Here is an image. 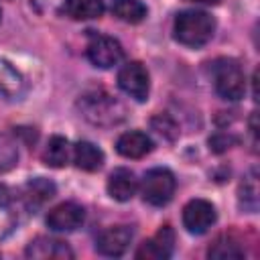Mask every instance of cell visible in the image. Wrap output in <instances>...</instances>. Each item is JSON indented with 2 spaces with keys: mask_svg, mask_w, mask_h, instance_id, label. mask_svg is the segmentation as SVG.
I'll list each match as a JSON object with an SVG mask.
<instances>
[{
  "mask_svg": "<svg viewBox=\"0 0 260 260\" xmlns=\"http://www.w3.org/2000/svg\"><path fill=\"white\" fill-rule=\"evenodd\" d=\"M77 108L81 116L95 126H114L126 118V106L104 89L83 93L77 102Z\"/></svg>",
  "mask_w": 260,
  "mask_h": 260,
  "instance_id": "6da1fadb",
  "label": "cell"
},
{
  "mask_svg": "<svg viewBox=\"0 0 260 260\" xmlns=\"http://www.w3.org/2000/svg\"><path fill=\"white\" fill-rule=\"evenodd\" d=\"M175 39L191 49L207 45L215 32V18L203 10H183L175 18Z\"/></svg>",
  "mask_w": 260,
  "mask_h": 260,
  "instance_id": "7a4b0ae2",
  "label": "cell"
},
{
  "mask_svg": "<svg viewBox=\"0 0 260 260\" xmlns=\"http://www.w3.org/2000/svg\"><path fill=\"white\" fill-rule=\"evenodd\" d=\"M213 87L219 98L236 102L246 93V77L238 61L219 59L213 63Z\"/></svg>",
  "mask_w": 260,
  "mask_h": 260,
  "instance_id": "3957f363",
  "label": "cell"
},
{
  "mask_svg": "<svg viewBox=\"0 0 260 260\" xmlns=\"http://www.w3.org/2000/svg\"><path fill=\"white\" fill-rule=\"evenodd\" d=\"M175 187H177L175 175L162 167L146 171L142 177V183H140V191H142L144 201L150 205H156V207L167 205L173 199Z\"/></svg>",
  "mask_w": 260,
  "mask_h": 260,
  "instance_id": "277c9868",
  "label": "cell"
},
{
  "mask_svg": "<svg viewBox=\"0 0 260 260\" xmlns=\"http://www.w3.org/2000/svg\"><path fill=\"white\" fill-rule=\"evenodd\" d=\"M85 55H87V59H89L95 67H100V69H110V67L118 65V63L124 59V49H122V45H120L114 37L91 32V35H89V41H87Z\"/></svg>",
  "mask_w": 260,
  "mask_h": 260,
  "instance_id": "5b68a950",
  "label": "cell"
},
{
  "mask_svg": "<svg viewBox=\"0 0 260 260\" xmlns=\"http://www.w3.org/2000/svg\"><path fill=\"white\" fill-rule=\"evenodd\" d=\"M118 85L120 89L134 98L136 102H144L148 100V91H150V77L146 67L140 61H130L126 63L120 71H118Z\"/></svg>",
  "mask_w": 260,
  "mask_h": 260,
  "instance_id": "8992f818",
  "label": "cell"
},
{
  "mask_svg": "<svg viewBox=\"0 0 260 260\" xmlns=\"http://www.w3.org/2000/svg\"><path fill=\"white\" fill-rule=\"evenodd\" d=\"M215 207L205 199H191L183 207V225L191 234H205L215 223Z\"/></svg>",
  "mask_w": 260,
  "mask_h": 260,
  "instance_id": "52a82bcc",
  "label": "cell"
},
{
  "mask_svg": "<svg viewBox=\"0 0 260 260\" xmlns=\"http://www.w3.org/2000/svg\"><path fill=\"white\" fill-rule=\"evenodd\" d=\"M175 248V232L171 225H162L152 238L142 242L136 250V260H167Z\"/></svg>",
  "mask_w": 260,
  "mask_h": 260,
  "instance_id": "ba28073f",
  "label": "cell"
},
{
  "mask_svg": "<svg viewBox=\"0 0 260 260\" xmlns=\"http://www.w3.org/2000/svg\"><path fill=\"white\" fill-rule=\"evenodd\" d=\"M85 211L81 205L73 203V201H65L55 205L49 213H47V225L53 232H73L83 223Z\"/></svg>",
  "mask_w": 260,
  "mask_h": 260,
  "instance_id": "9c48e42d",
  "label": "cell"
},
{
  "mask_svg": "<svg viewBox=\"0 0 260 260\" xmlns=\"http://www.w3.org/2000/svg\"><path fill=\"white\" fill-rule=\"evenodd\" d=\"M132 242V230L128 225H112L104 230L95 240V250L102 256H122Z\"/></svg>",
  "mask_w": 260,
  "mask_h": 260,
  "instance_id": "30bf717a",
  "label": "cell"
},
{
  "mask_svg": "<svg viewBox=\"0 0 260 260\" xmlns=\"http://www.w3.org/2000/svg\"><path fill=\"white\" fill-rule=\"evenodd\" d=\"M24 254L28 258H37V260H65V258H73V252L71 248L61 242V240H55V238H45V236H39L35 238Z\"/></svg>",
  "mask_w": 260,
  "mask_h": 260,
  "instance_id": "8fae6325",
  "label": "cell"
},
{
  "mask_svg": "<svg viewBox=\"0 0 260 260\" xmlns=\"http://www.w3.org/2000/svg\"><path fill=\"white\" fill-rule=\"evenodd\" d=\"M138 191V179L130 169H116L108 177V193L116 201H130Z\"/></svg>",
  "mask_w": 260,
  "mask_h": 260,
  "instance_id": "7c38bea8",
  "label": "cell"
},
{
  "mask_svg": "<svg viewBox=\"0 0 260 260\" xmlns=\"http://www.w3.org/2000/svg\"><path fill=\"white\" fill-rule=\"evenodd\" d=\"M116 150L126 158H142L152 150V140L140 130H130L116 140Z\"/></svg>",
  "mask_w": 260,
  "mask_h": 260,
  "instance_id": "4fadbf2b",
  "label": "cell"
},
{
  "mask_svg": "<svg viewBox=\"0 0 260 260\" xmlns=\"http://www.w3.org/2000/svg\"><path fill=\"white\" fill-rule=\"evenodd\" d=\"M73 160L75 165L81 169V171H87V173H93V171H100L102 165H104V152L87 142V140H79L73 148Z\"/></svg>",
  "mask_w": 260,
  "mask_h": 260,
  "instance_id": "5bb4252c",
  "label": "cell"
},
{
  "mask_svg": "<svg viewBox=\"0 0 260 260\" xmlns=\"http://www.w3.org/2000/svg\"><path fill=\"white\" fill-rule=\"evenodd\" d=\"M244 254H246L244 246L232 234L219 236L207 250V256L209 258H217V260H238V258H244Z\"/></svg>",
  "mask_w": 260,
  "mask_h": 260,
  "instance_id": "9a60e30c",
  "label": "cell"
},
{
  "mask_svg": "<svg viewBox=\"0 0 260 260\" xmlns=\"http://www.w3.org/2000/svg\"><path fill=\"white\" fill-rule=\"evenodd\" d=\"M18 223V211L14 207L12 193L8 187L0 185V240L6 238Z\"/></svg>",
  "mask_w": 260,
  "mask_h": 260,
  "instance_id": "2e32d148",
  "label": "cell"
},
{
  "mask_svg": "<svg viewBox=\"0 0 260 260\" xmlns=\"http://www.w3.org/2000/svg\"><path fill=\"white\" fill-rule=\"evenodd\" d=\"M63 8L75 20H89L102 16L104 0H65Z\"/></svg>",
  "mask_w": 260,
  "mask_h": 260,
  "instance_id": "e0dca14e",
  "label": "cell"
},
{
  "mask_svg": "<svg viewBox=\"0 0 260 260\" xmlns=\"http://www.w3.org/2000/svg\"><path fill=\"white\" fill-rule=\"evenodd\" d=\"M43 160L45 165L53 169H61L69 160V142L63 136H51L45 150H43Z\"/></svg>",
  "mask_w": 260,
  "mask_h": 260,
  "instance_id": "ac0fdd59",
  "label": "cell"
},
{
  "mask_svg": "<svg viewBox=\"0 0 260 260\" xmlns=\"http://www.w3.org/2000/svg\"><path fill=\"white\" fill-rule=\"evenodd\" d=\"M238 201L244 211L254 213L258 209V173H256V169H252L242 179L240 189H238Z\"/></svg>",
  "mask_w": 260,
  "mask_h": 260,
  "instance_id": "d6986e66",
  "label": "cell"
},
{
  "mask_svg": "<svg viewBox=\"0 0 260 260\" xmlns=\"http://www.w3.org/2000/svg\"><path fill=\"white\" fill-rule=\"evenodd\" d=\"M112 12L124 20V22H130V24H138L146 18L148 10L146 6L140 2V0H114L112 2Z\"/></svg>",
  "mask_w": 260,
  "mask_h": 260,
  "instance_id": "ffe728a7",
  "label": "cell"
},
{
  "mask_svg": "<svg viewBox=\"0 0 260 260\" xmlns=\"http://www.w3.org/2000/svg\"><path fill=\"white\" fill-rule=\"evenodd\" d=\"M24 79L22 75L4 59H0V95L4 98H12L18 95L22 91Z\"/></svg>",
  "mask_w": 260,
  "mask_h": 260,
  "instance_id": "44dd1931",
  "label": "cell"
},
{
  "mask_svg": "<svg viewBox=\"0 0 260 260\" xmlns=\"http://www.w3.org/2000/svg\"><path fill=\"white\" fill-rule=\"evenodd\" d=\"M55 195V185L43 177L26 183V201L28 203H45Z\"/></svg>",
  "mask_w": 260,
  "mask_h": 260,
  "instance_id": "7402d4cb",
  "label": "cell"
},
{
  "mask_svg": "<svg viewBox=\"0 0 260 260\" xmlns=\"http://www.w3.org/2000/svg\"><path fill=\"white\" fill-rule=\"evenodd\" d=\"M18 162V148L12 136L0 134V173L12 169Z\"/></svg>",
  "mask_w": 260,
  "mask_h": 260,
  "instance_id": "603a6c76",
  "label": "cell"
},
{
  "mask_svg": "<svg viewBox=\"0 0 260 260\" xmlns=\"http://www.w3.org/2000/svg\"><path fill=\"white\" fill-rule=\"evenodd\" d=\"M150 126H152V130H156V134H160L167 140H175L179 136V126L169 114H156L150 120Z\"/></svg>",
  "mask_w": 260,
  "mask_h": 260,
  "instance_id": "cb8c5ba5",
  "label": "cell"
},
{
  "mask_svg": "<svg viewBox=\"0 0 260 260\" xmlns=\"http://www.w3.org/2000/svg\"><path fill=\"white\" fill-rule=\"evenodd\" d=\"M234 142H236V140H234L232 136H228V134H215V136L209 138V148H211L213 152H223V150H228Z\"/></svg>",
  "mask_w": 260,
  "mask_h": 260,
  "instance_id": "d4e9b609",
  "label": "cell"
},
{
  "mask_svg": "<svg viewBox=\"0 0 260 260\" xmlns=\"http://www.w3.org/2000/svg\"><path fill=\"white\" fill-rule=\"evenodd\" d=\"M189 2H199V4H219V0H189Z\"/></svg>",
  "mask_w": 260,
  "mask_h": 260,
  "instance_id": "484cf974",
  "label": "cell"
},
{
  "mask_svg": "<svg viewBox=\"0 0 260 260\" xmlns=\"http://www.w3.org/2000/svg\"><path fill=\"white\" fill-rule=\"evenodd\" d=\"M0 18H2V12H0Z\"/></svg>",
  "mask_w": 260,
  "mask_h": 260,
  "instance_id": "4316f807",
  "label": "cell"
}]
</instances>
